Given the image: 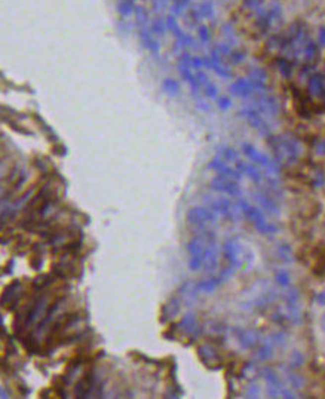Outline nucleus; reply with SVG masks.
<instances>
[{
	"label": "nucleus",
	"instance_id": "nucleus-30",
	"mask_svg": "<svg viewBox=\"0 0 325 399\" xmlns=\"http://www.w3.org/2000/svg\"><path fill=\"white\" fill-rule=\"evenodd\" d=\"M149 27H150V32H152L155 36H163V35L166 33V30H168V29H166V21H165L163 18H161V17L155 18Z\"/></svg>",
	"mask_w": 325,
	"mask_h": 399
},
{
	"label": "nucleus",
	"instance_id": "nucleus-33",
	"mask_svg": "<svg viewBox=\"0 0 325 399\" xmlns=\"http://www.w3.org/2000/svg\"><path fill=\"white\" fill-rule=\"evenodd\" d=\"M285 375L288 378V383L294 387V389H301L304 386V378L292 371H285Z\"/></svg>",
	"mask_w": 325,
	"mask_h": 399
},
{
	"label": "nucleus",
	"instance_id": "nucleus-43",
	"mask_svg": "<svg viewBox=\"0 0 325 399\" xmlns=\"http://www.w3.org/2000/svg\"><path fill=\"white\" fill-rule=\"evenodd\" d=\"M245 57H246V54H245V52L232 49V52H230V55H229L227 58H229V61H230V63H233V64H239V63H242V61L245 60Z\"/></svg>",
	"mask_w": 325,
	"mask_h": 399
},
{
	"label": "nucleus",
	"instance_id": "nucleus-22",
	"mask_svg": "<svg viewBox=\"0 0 325 399\" xmlns=\"http://www.w3.org/2000/svg\"><path fill=\"white\" fill-rule=\"evenodd\" d=\"M217 153L226 162H236L239 159V153L233 147H230V145H224V144L223 145H218L217 147Z\"/></svg>",
	"mask_w": 325,
	"mask_h": 399
},
{
	"label": "nucleus",
	"instance_id": "nucleus-3",
	"mask_svg": "<svg viewBox=\"0 0 325 399\" xmlns=\"http://www.w3.org/2000/svg\"><path fill=\"white\" fill-rule=\"evenodd\" d=\"M206 201L209 205V210H212L215 214H220L223 217H226L227 220H238L241 217V211L236 207V204H233L232 201L226 197H211L206 196Z\"/></svg>",
	"mask_w": 325,
	"mask_h": 399
},
{
	"label": "nucleus",
	"instance_id": "nucleus-2",
	"mask_svg": "<svg viewBox=\"0 0 325 399\" xmlns=\"http://www.w3.org/2000/svg\"><path fill=\"white\" fill-rule=\"evenodd\" d=\"M242 153L255 165H260L266 169L267 175H278L281 172L279 165L270 159L267 154H264L263 151H260L257 147H254L251 143H242Z\"/></svg>",
	"mask_w": 325,
	"mask_h": 399
},
{
	"label": "nucleus",
	"instance_id": "nucleus-48",
	"mask_svg": "<svg viewBox=\"0 0 325 399\" xmlns=\"http://www.w3.org/2000/svg\"><path fill=\"white\" fill-rule=\"evenodd\" d=\"M9 185H11L9 181H2V182H0V201H2V199L5 197V194H6Z\"/></svg>",
	"mask_w": 325,
	"mask_h": 399
},
{
	"label": "nucleus",
	"instance_id": "nucleus-20",
	"mask_svg": "<svg viewBox=\"0 0 325 399\" xmlns=\"http://www.w3.org/2000/svg\"><path fill=\"white\" fill-rule=\"evenodd\" d=\"M236 169L242 174H245V175H248L254 182H261L263 181V177H261V172L258 171V168L257 166H254V163H248V162H244V160H241V159H238L236 162Z\"/></svg>",
	"mask_w": 325,
	"mask_h": 399
},
{
	"label": "nucleus",
	"instance_id": "nucleus-51",
	"mask_svg": "<svg viewBox=\"0 0 325 399\" xmlns=\"http://www.w3.org/2000/svg\"><path fill=\"white\" fill-rule=\"evenodd\" d=\"M248 392H249V393H248V396H249V398H252V396H255V398H257V396L260 395V393H258V392H260V387H258L257 384H255V386H254V384H251V386L248 387Z\"/></svg>",
	"mask_w": 325,
	"mask_h": 399
},
{
	"label": "nucleus",
	"instance_id": "nucleus-7",
	"mask_svg": "<svg viewBox=\"0 0 325 399\" xmlns=\"http://www.w3.org/2000/svg\"><path fill=\"white\" fill-rule=\"evenodd\" d=\"M186 220L193 226H206L217 221V214L205 207H192L186 214Z\"/></svg>",
	"mask_w": 325,
	"mask_h": 399
},
{
	"label": "nucleus",
	"instance_id": "nucleus-31",
	"mask_svg": "<svg viewBox=\"0 0 325 399\" xmlns=\"http://www.w3.org/2000/svg\"><path fill=\"white\" fill-rule=\"evenodd\" d=\"M162 88H163V91L169 95V97H175V95H178L180 94V83L177 82V80H174V79H165L163 80V83H162Z\"/></svg>",
	"mask_w": 325,
	"mask_h": 399
},
{
	"label": "nucleus",
	"instance_id": "nucleus-38",
	"mask_svg": "<svg viewBox=\"0 0 325 399\" xmlns=\"http://www.w3.org/2000/svg\"><path fill=\"white\" fill-rule=\"evenodd\" d=\"M12 168V160L9 157H0V180L6 178Z\"/></svg>",
	"mask_w": 325,
	"mask_h": 399
},
{
	"label": "nucleus",
	"instance_id": "nucleus-5",
	"mask_svg": "<svg viewBox=\"0 0 325 399\" xmlns=\"http://www.w3.org/2000/svg\"><path fill=\"white\" fill-rule=\"evenodd\" d=\"M223 253H224V257H226V260L229 261V264L232 267H235V269L242 267V264L245 261L244 247L239 244L238 239H235V238L226 239L224 244H223Z\"/></svg>",
	"mask_w": 325,
	"mask_h": 399
},
{
	"label": "nucleus",
	"instance_id": "nucleus-4",
	"mask_svg": "<svg viewBox=\"0 0 325 399\" xmlns=\"http://www.w3.org/2000/svg\"><path fill=\"white\" fill-rule=\"evenodd\" d=\"M51 297L49 294H42L36 301L35 304L32 306V309L29 310V315H27V319H26V328H30L33 325H39V322L45 318L46 312L49 310L51 307Z\"/></svg>",
	"mask_w": 325,
	"mask_h": 399
},
{
	"label": "nucleus",
	"instance_id": "nucleus-50",
	"mask_svg": "<svg viewBox=\"0 0 325 399\" xmlns=\"http://www.w3.org/2000/svg\"><path fill=\"white\" fill-rule=\"evenodd\" d=\"M166 5H168L166 0H153V8L156 11H162Z\"/></svg>",
	"mask_w": 325,
	"mask_h": 399
},
{
	"label": "nucleus",
	"instance_id": "nucleus-53",
	"mask_svg": "<svg viewBox=\"0 0 325 399\" xmlns=\"http://www.w3.org/2000/svg\"><path fill=\"white\" fill-rule=\"evenodd\" d=\"M5 392H6L5 389L0 387V396H2V398H9V395H8V393H5Z\"/></svg>",
	"mask_w": 325,
	"mask_h": 399
},
{
	"label": "nucleus",
	"instance_id": "nucleus-36",
	"mask_svg": "<svg viewBox=\"0 0 325 399\" xmlns=\"http://www.w3.org/2000/svg\"><path fill=\"white\" fill-rule=\"evenodd\" d=\"M298 300H300L298 290L294 288V287H291V285L286 287V291H285V301H286V304H297Z\"/></svg>",
	"mask_w": 325,
	"mask_h": 399
},
{
	"label": "nucleus",
	"instance_id": "nucleus-37",
	"mask_svg": "<svg viewBox=\"0 0 325 399\" xmlns=\"http://www.w3.org/2000/svg\"><path fill=\"white\" fill-rule=\"evenodd\" d=\"M190 3H192V0H172V12L180 15L189 9Z\"/></svg>",
	"mask_w": 325,
	"mask_h": 399
},
{
	"label": "nucleus",
	"instance_id": "nucleus-17",
	"mask_svg": "<svg viewBox=\"0 0 325 399\" xmlns=\"http://www.w3.org/2000/svg\"><path fill=\"white\" fill-rule=\"evenodd\" d=\"M198 353L201 356V361L209 366V368H215L220 365V355L217 353V350L211 346V344H202L198 349Z\"/></svg>",
	"mask_w": 325,
	"mask_h": 399
},
{
	"label": "nucleus",
	"instance_id": "nucleus-54",
	"mask_svg": "<svg viewBox=\"0 0 325 399\" xmlns=\"http://www.w3.org/2000/svg\"><path fill=\"white\" fill-rule=\"evenodd\" d=\"M322 329L325 331V315L322 316Z\"/></svg>",
	"mask_w": 325,
	"mask_h": 399
},
{
	"label": "nucleus",
	"instance_id": "nucleus-49",
	"mask_svg": "<svg viewBox=\"0 0 325 399\" xmlns=\"http://www.w3.org/2000/svg\"><path fill=\"white\" fill-rule=\"evenodd\" d=\"M318 42L321 46H325V26L319 27L318 30Z\"/></svg>",
	"mask_w": 325,
	"mask_h": 399
},
{
	"label": "nucleus",
	"instance_id": "nucleus-27",
	"mask_svg": "<svg viewBox=\"0 0 325 399\" xmlns=\"http://www.w3.org/2000/svg\"><path fill=\"white\" fill-rule=\"evenodd\" d=\"M285 318L288 322L297 325L301 322V310L298 309L297 304H286V312H285Z\"/></svg>",
	"mask_w": 325,
	"mask_h": 399
},
{
	"label": "nucleus",
	"instance_id": "nucleus-47",
	"mask_svg": "<svg viewBox=\"0 0 325 399\" xmlns=\"http://www.w3.org/2000/svg\"><path fill=\"white\" fill-rule=\"evenodd\" d=\"M315 153L319 154V156H324L325 154V140H321L315 144Z\"/></svg>",
	"mask_w": 325,
	"mask_h": 399
},
{
	"label": "nucleus",
	"instance_id": "nucleus-32",
	"mask_svg": "<svg viewBox=\"0 0 325 399\" xmlns=\"http://www.w3.org/2000/svg\"><path fill=\"white\" fill-rule=\"evenodd\" d=\"M273 352H275V346H272L269 341H264L258 349H257V358L260 361H266V359H270L273 356Z\"/></svg>",
	"mask_w": 325,
	"mask_h": 399
},
{
	"label": "nucleus",
	"instance_id": "nucleus-41",
	"mask_svg": "<svg viewBox=\"0 0 325 399\" xmlns=\"http://www.w3.org/2000/svg\"><path fill=\"white\" fill-rule=\"evenodd\" d=\"M304 363V356L300 352H292V355L289 356V366L292 368H298Z\"/></svg>",
	"mask_w": 325,
	"mask_h": 399
},
{
	"label": "nucleus",
	"instance_id": "nucleus-16",
	"mask_svg": "<svg viewBox=\"0 0 325 399\" xmlns=\"http://www.w3.org/2000/svg\"><path fill=\"white\" fill-rule=\"evenodd\" d=\"M307 92L310 97L324 98V95H325V76L321 73H313L307 82Z\"/></svg>",
	"mask_w": 325,
	"mask_h": 399
},
{
	"label": "nucleus",
	"instance_id": "nucleus-40",
	"mask_svg": "<svg viewBox=\"0 0 325 399\" xmlns=\"http://www.w3.org/2000/svg\"><path fill=\"white\" fill-rule=\"evenodd\" d=\"M198 36H199V40L202 43H208L211 40V33H209V29L203 24H201L198 27Z\"/></svg>",
	"mask_w": 325,
	"mask_h": 399
},
{
	"label": "nucleus",
	"instance_id": "nucleus-1",
	"mask_svg": "<svg viewBox=\"0 0 325 399\" xmlns=\"http://www.w3.org/2000/svg\"><path fill=\"white\" fill-rule=\"evenodd\" d=\"M269 144H270L276 159L279 162H282V163H286V165L295 163L300 159L301 153H303L301 144L295 138L288 137V135L270 137Z\"/></svg>",
	"mask_w": 325,
	"mask_h": 399
},
{
	"label": "nucleus",
	"instance_id": "nucleus-35",
	"mask_svg": "<svg viewBox=\"0 0 325 399\" xmlns=\"http://www.w3.org/2000/svg\"><path fill=\"white\" fill-rule=\"evenodd\" d=\"M275 281L279 287H284V288L291 285V276L286 270H278L275 275Z\"/></svg>",
	"mask_w": 325,
	"mask_h": 399
},
{
	"label": "nucleus",
	"instance_id": "nucleus-13",
	"mask_svg": "<svg viewBox=\"0 0 325 399\" xmlns=\"http://www.w3.org/2000/svg\"><path fill=\"white\" fill-rule=\"evenodd\" d=\"M138 35H140V40L143 43V46L155 57L161 55V43L156 39V36L150 32L149 26H138Z\"/></svg>",
	"mask_w": 325,
	"mask_h": 399
},
{
	"label": "nucleus",
	"instance_id": "nucleus-15",
	"mask_svg": "<svg viewBox=\"0 0 325 399\" xmlns=\"http://www.w3.org/2000/svg\"><path fill=\"white\" fill-rule=\"evenodd\" d=\"M233 334H235L238 343L241 344V347H244V349H252L260 341V335L255 331H251V329L235 328V332Z\"/></svg>",
	"mask_w": 325,
	"mask_h": 399
},
{
	"label": "nucleus",
	"instance_id": "nucleus-46",
	"mask_svg": "<svg viewBox=\"0 0 325 399\" xmlns=\"http://www.w3.org/2000/svg\"><path fill=\"white\" fill-rule=\"evenodd\" d=\"M313 185L315 187H322L325 185V174L324 172H318L313 178Z\"/></svg>",
	"mask_w": 325,
	"mask_h": 399
},
{
	"label": "nucleus",
	"instance_id": "nucleus-45",
	"mask_svg": "<svg viewBox=\"0 0 325 399\" xmlns=\"http://www.w3.org/2000/svg\"><path fill=\"white\" fill-rule=\"evenodd\" d=\"M189 269L193 270V272L202 269V258H199V257H190L189 258Z\"/></svg>",
	"mask_w": 325,
	"mask_h": 399
},
{
	"label": "nucleus",
	"instance_id": "nucleus-6",
	"mask_svg": "<svg viewBox=\"0 0 325 399\" xmlns=\"http://www.w3.org/2000/svg\"><path fill=\"white\" fill-rule=\"evenodd\" d=\"M239 114L249 123L251 128L257 129L260 134H263V135H267V134H269L270 126H269V123L266 122L264 116H263L257 109L249 107V106H245V107H242V109L239 110Z\"/></svg>",
	"mask_w": 325,
	"mask_h": 399
},
{
	"label": "nucleus",
	"instance_id": "nucleus-14",
	"mask_svg": "<svg viewBox=\"0 0 325 399\" xmlns=\"http://www.w3.org/2000/svg\"><path fill=\"white\" fill-rule=\"evenodd\" d=\"M263 375L266 378V383H267V392L272 398H276V396H282V392H284V384L282 381L279 380L278 374L272 369V368H264L263 369Z\"/></svg>",
	"mask_w": 325,
	"mask_h": 399
},
{
	"label": "nucleus",
	"instance_id": "nucleus-8",
	"mask_svg": "<svg viewBox=\"0 0 325 399\" xmlns=\"http://www.w3.org/2000/svg\"><path fill=\"white\" fill-rule=\"evenodd\" d=\"M244 216H246L248 218H249V221L254 224V227L260 232V233H263V235H272V233H276L279 229H278V226H275V224H269L267 221H266V216L263 214V211L260 210V208H257V207H248V210L244 213Z\"/></svg>",
	"mask_w": 325,
	"mask_h": 399
},
{
	"label": "nucleus",
	"instance_id": "nucleus-12",
	"mask_svg": "<svg viewBox=\"0 0 325 399\" xmlns=\"http://www.w3.org/2000/svg\"><path fill=\"white\" fill-rule=\"evenodd\" d=\"M254 106L263 116H276L279 113V104L276 98L269 94L257 95L254 100Z\"/></svg>",
	"mask_w": 325,
	"mask_h": 399
},
{
	"label": "nucleus",
	"instance_id": "nucleus-24",
	"mask_svg": "<svg viewBox=\"0 0 325 399\" xmlns=\"http://www.w3.org/2000/svg\"><path fill=\"white\" fill-rule=\"evenodd\" d=\"M318 54H319V48H318V45L313 42V40H310L309 39V42L306 43V46L303 48V51H301V57L304 58V61L306 63H310V61H313L316 57H318Z\"/></svg>",
	"mask_w": 325,
	"mask_h": 399
},
{
	"label": "nucleus",
	"instance_id": "nucleus-19",
	"mask_svg": "<svg viewBox=\"0 0 325 399\" xmlns=\"http://www.w3.org/2000/svg\"><path fill=\"white\" fill-rule=\"evenodd\" d=\"M180 326H181V329H183L186 334H189V335H192V337H198V335H199L201 328H199V324H198V318H196V315L192 313V312H189V313H186V315L183 316V319H181V322H180Z\"/></svg>",
	"mask_w": 325,
	"mask_h": 399
},
{
	"label": "nucleus",
	"instance_id": "nucleus-44",
	"mask_svg": "<svg viewBox=\"0 0 325 399\" xmlns=\"http://www.w3.org/2000/svg\"><path fill=\"white\" fill-rule=\"evenodd\" d=\"M217 106H218L221 110H227V109L232 106V100H230V97H227V95L217 97Z\"/></svg>",
	"mask_w": 325,
	"mask_h": 399
},
{
	"label": "nucleus",
	"instance_id": "nucleus-42",
	"mask_svg": "<svg viewBox=\"0 0 325 399\" xmlns=\"http://www.w3.org/2000/svg\"><path fill=\"white\" fill-rule=\"evenodd\" d=\"M202 91H203V94H205L208 98H217V97H218V88H217L212 82H209V83H206L205 86H202Z\"/></svg>",
	"mask_w": 325,
	"mask_h": 399
},
{
	"label": "nucleus",
	"instance_id": "nucleus-18",
	"mask_svg": "<svg viewBox=\"0 0 325 399\" xmlns=\"http://www.w3.org/2000/svg\"><path fill=\"white\" fill-rule=\"evenodd\" d=\"M254 85L252 82L249 80V77H244V79H238L235 83L230 85L229 88V92L232 95H236V97H244V98H248L252 92H254Z\"/></svg>",
	"mask_w": 325,
	"mask_h": 399
},
{
	"label": "nucleus",
	"instance_id": "nucleus-21",
	"mask_svg": "<svg viewBox=\"0 0 325 399\" xmlns=\"http://www.w3.org/2000/svg\"><path fill=\"white\" fill-rule=\"evenodd\" d=\"M252 197L255 199V201L267 211V213H270V214H279V207H278V204L273 201L272 197H269V196H266V193H260V191H255V193H252Z\"/></svg>",
	"mask_w": 325,
	"mask_h": 399
},
{
	"label": "nucleus",
	"instance_id": "nucleus-29",
	"mask_svg": "<svg viewBox=\"0 0 325 399\" xmlns=\"http://www.w3.org/2000/svg\"><path fill=\"white\" fill-rule=\"evenodd\" d=\"M18 295H20V284L18 282H15V284H12L5 292H3V298H2V304H5V306H8V304H11V301H14V300H17L18 298Z\"/></svg>",
	"mask_w": 325,
	"mask_h": 399
},
{
	"label": "nucleus",
	"instance_id": "nucleus-26",
	"mask_svg": "<svg viewBox=\"0 0 325 399\" xmlns=\"http://www.w3.org/2000/svg\"><path fill=\"white\" fill-rule=\"evenodd\" d=\"M180 312V298L178 297H172L163 307V315L166 316V319H172L178 315Z\"/></svg>",
	"mask_w": 325,
	"mask_h": 399
},
{
	"label": "nucleus",
	"instance_id": "nucleus-10",
	"mask_svg": "<svg viewBox=\"0 0 325 399\" xmlns=\"http://www.w3.org/2000/svg\"><path fill=\"white\" fill-rule=\"evenodd\" d=\"M209 187L215 191H220V193H226L229 196H233V197H238L242 194V187L238 184L236 180L233 178H229V177H224V175H217L211 180L209 182Z\"/></svg>",
	"mask_w": 325,
	"mask_h": 399
},
{
	"label": "nucleus",
	"instance_id": "nucleus-25",
	"mask_svg": "<svg viewBox=\"0 0 325 399\" xmlns=\"http://www.w3.org/2000/svg\"><path fill=\"white\" fill-rule=\"evenodd\" d=\"M196 11L202 18H212L214 17V12H215V8H214V3L211 2V0H203V2H201L198 6H196Z\"/></svg>",
	"mask_w": 325,
	"mask_h": 399
},
{
	"label": "nucleus",
	"instance_id": "nucleus-11",
	"mask_svg": "<svg viewBox=\"0 0 325 399\" xmlns=\"http://www.w3.org/2000/svg\"><path fill=\"white\" fill-rule=\"evenodd\" d=\"M206 168L211 169V171H215L218 175H224V177L233 178V180H236V181H239L241 177H242V174H241L236 168L230 166V165H229L224 159H221L220 156L212 157V159L208 162V166H206Z\"/></svg>",
	"mask_w": 325,
	"mask_h": 399
},
{
	"label": "nucleus",
	"instance_id": "nucleus-23",
	"mask_svg": "<svg viewBox=\"0 0 325 399\" xmlns=\"http://www.w3.org/2000/svg\"><path fill=\"white\" fill-rule=\"evenodd\" d=\"M276 254L284 263H294V254H292V250H291V247L288 244H285V242L278 244Z\"/></svg>",
	"mask_w": 325,
	"mask_h": 399
},
{
	"label": "nucleus",
	"instance_id": "nucleus-34",
	"mask_svg": "<svg viewBox=\"0 0 325 399\" xmlns=\"http://www.w3.org/2000/svg\"><path fill=\"white\" fill-rule=\"evenodd\" d=\"M276 66H278V69H279V72H281V74H282L284 77H289V76H291L292 67H291L289 60H286V58H278Z\"/></svg>",
	"mask_w": 325,
	"mask_h": 399
},
{
	"label": "nucleus",
	"instance_id": "nucleus-39",
	"mask_svg": "<svg viewBox=\"0 0 325 399\" xmlns=\"http://www.w3.org/2000/svg\"><path fill=\"white\" fill-rule=\"evenodd\" d=\"M267 341L272 344V346H284L285 341H286V335L284 332H275L272 335H269Z\"/></svg>",
	"mask_w": 325,
	"mask_h": 399
},
{
	"label": "nucleus",
	"instance_id": "nucleus-52",
	"mask_svg": "<svg viewBox=\"0 0 325 399\" xmlns=\"http://www.w3.org/2000/svg\"><path fill=\"white\" fill-rule=\"evenodd\" d=\"M315 301H316L319 306H325V291L318 292V294H316V297H315Z\"/></svg>",
	"mask_w": 325,
	"mask_h": 399
},
{
	"label": "nucleus",
	"instance_id": "nucleus-28",
	"mask_svg": "<svg viewBox=\"0 0 325 399\" xmlns=\"http://www.w3.org/2000/svg\"><path fill=\"white\" fill-rule=\"evenodd\" d=\"M135 2L134 0H119L118 2V12L122 17H129L135 12Z\"/></svg>",
	"mask_w": 325,
	"mask_h": 399
},
{
	"label": "nucleus",
	"instance_id": "nucleus-9",
	"mask_svg": "<svg viewBox=\"0 0 325 399\" xmlns=\"http://www.w3.org/2000/svg\"><path fill=\"white\" fill-rule=\"evenodd\" d=\"M165 21H166V29H168V32H171V33L174 35V37H175L178 46H181V48H190V46L193 48V46H196L195 37L190 36V35H187V33L180 27V24H178V21H177V18H175L174 14H169V15L165 18Z\"/></svg>",
	"mask_w": 325,
	"mask_h": 399
}]
</instances>
